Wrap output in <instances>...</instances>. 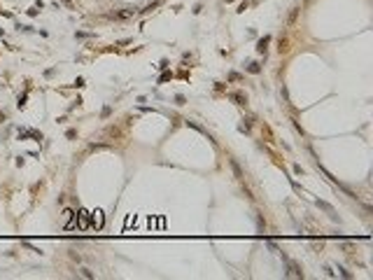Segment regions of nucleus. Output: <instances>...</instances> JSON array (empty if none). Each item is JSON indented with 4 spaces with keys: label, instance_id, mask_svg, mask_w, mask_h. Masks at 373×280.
Returning a JSON list of instances; mask_svg holds the SVG:
<instances>
[{
    "label": "nucleus",
    "instance_id": "2eb2a0df",
    "mask_svg": "<svg viewBox=\"0 0 373 280\" xmlns=\"http://www.w3.org/2000/svg\"><path fill=\"white\" fill-rule=\"evenodd\" d=\"M3 119H5V114H0V121H3Z\"/></svg>",
    "mask_w": 373,
    "mask_h": 280
},
{
    "label": "nucleus",
    "instance_id": "39448f33",
    "mask_svg": "<svg viewBox=\"0 0 373 280\" xmlns=\"http://www.w3.org/2000/svg\"><path fill=\"white\" fill-rule=\"evenodd\" d=\"M287 266H289V275H296V278H303V271L298 269V264H294V261L287 259Z\"/></svg>",
    "mask_w": 373,
    "mask_h": 280
},
{
    "label": "nucleus",
    "instance_id": "1a4fd4ad",
    "mask_svg": "<svg viewBox=\"0 0 373 280\" xmlns=\"http://www.w3.org/2000/svg\"><path fill=\"white\" fill-rule=\"evenodd\" d=\"M175 100H177V105H184V96H182V94H177Z\"/></svg>",
    "mask_w": 373,
    "mask_h": 280
},
{
    "label": "nucleus",
    "instance_id": "9b49d317",
    "mask_svg": "<svg viewBox=\"0 0 373 280\" xmlns=\"http://www.w3.org/2000/svg\"><path fill=\"white\" fill-rule=\"evenodd\" d=\"M229 79H233V82H238V79H240V75H238V73H229Z\"/></svg>",
    "mask_w": 373,
    "mask_h": 280
},
{
    "label": "nucleus",
    "instance_id": "7ed1b4c3",
    "mask_svg": "<svg viewBox=\"0 0 373 280\" xmlns=\"http://www.w3.org/2000/svg\"><path fill=\"white\" fill-rule=\"evenodd\" d=\"M77 219H79V226L82 229H89V210H79V215H77Z\"/></svg>",
    "mask_w": 373,
    "mask_h": 280
},
{
    "label": "nucleus",
    "instance_id": "f03ea898",
    "mask_svg": "<svg viewBox=\"0 0 373 280\" xmlns=\"http://www.w3.org/2000/svg\"><path fill=\"white\" fill-rule=\"evenodd\" d=\"M89 215H91V226L100 229V226H103V213H100V210H96V213H89Z\"/></svg>",
    "mask_w": 373,
    "mask_h": 280
},
{
    "label": "nucleus",
    "instance_id": "0eeeda50",
    "mask_svg": "<svg viewBox=\"0 0 373 280\" xmlns=\"http://www.w3.org/2000/svg\"><path fill=\"white\" fill-rule=\"evenodd\" d=\"M247 73L259 75V73H261V65H259V63H250V65H247Z\"/></svg>",
    "mask_w": 373,
    "mask_h": 280
},
{
    "label": "nucleus",
    "instance_id": "f257e3e1",
    "mask_svg": "<svg viewBox=\"0 0 373 280\" xmlns=\"http://www.w3.org/2000/svg\"><path fill=\"white\" fill-rule=\"evenodd\" d=\"M315 203H317L319 208H322V210H327V213H329V217H331V219H338V215H336V210H333V208H331V205H329L327 201H319V199H317Z\"/></svg>",
    "mask_w": 373,
    "mask_h": 280
},
{
    "label": "nucleus",
    "instance_id": "423d86ee",
    "mask_svg": "<svg viewBox=\"0 0 373 280\" xmlns=\"http://www.w3.org/2000/svg\"><path fill=\"white\" fill-rule=\"evenodd\" d=\"M268 42H271V35H263V38L257 42V51H259V54H263V51H266V47H268Z\"/></svg>",
    "mask_w": 373,
    "mask_h": 280
},
{
    "label": "nucleus",
    "instance_id": "dca6fc26",
    "mask_svg": "<svg viewBox=\"0 0 373 280\" xmlns=\"http://www.w3.org/2000/svg\"><path fill=\"white\" fill-rule=\"evenodd\" d=\"M226 3H231V0H226Z\"/></svg>",
    "mask_w": 373,
    "mask_h": 280
},
{
    "label": "nucleus",
    "instance_id": "9d476101",
    "mask_svg": "<svg viewBox=\"0 0 373 280\" xmlns=\"http://www.w3.org/2000/svg\"><path fill=\"white\" fill-rule=\"evenodd\" d=\"M65 135H68V138H70V140H73V138H75V135H77V131H75V129H68V133H65Z\"/></svg>",
    "mask_w": 373,
    "mask_h": 280
},
{
    "label": "nucleus",
    "instance_id": "ddd939ff",
    "mask_svg": "<svg viewBox=\"0 0 373 280\" xmlns=\"http://www.w3.org/2000/svg\"><path fill=\"white\" fill-rule=\"evenodd\" d=\"M16 105H19V108H24V105H26V96H19V103H16Z\"/></svg>",
    "mask_w": 373,
    "mask_h": 280
},
{
    "label": "nucleus",
    "instance_id": "f8f14e48",
    "mask_svg": "<svg viewBox=\"0 0 373 280\" xmlns=\"http://www.w3.org/2000/svg\"><path fill=\"white\" fill-rule=\"evenodd\" d=\"M82 275H84V278H93V273L89 271V269H82Z\"/></svg>",
    "mask_w": 373,
    "mask_h": 280
},
{
    "label": "nucleus",
    "instance_id": "20e7f679",
    "mask_svg": "<svg viewBox=\"0 0 373 280\" xmlns=\"http://www.w3.org/2000/svg\"><path fill=\"white\" fill-rule=\"evenodd\" d=\"M231 100H236V105H247V96L243 91H233L231 94Z\"/></svg>",
    "mask_w": 373,
    "mask_h": 280
},
{
    "label": "nucleus",
    "instance_id": "4468645a",
    "mask_svg": "<svg viewBox=\"0 0 373 280\" xmlns=\"http://www.w3.org/2000/svg\"><path fill=\"white\" fill-rule=\"evenodd\" d=\"M75 86H84V77H77L75 79Z\"/></svg>",
    "mask_w": 373,
    "mask_h": 280
},
{
    "label": "nucleus",
    "instance_id": "6e6552de",
    "mask_svg": "<svg viewBox=\"0 0 373 280\" xmlns=\"http://www.w3.org/2000/svg\"><path fill=\"white\" fill-rule=\"evenodd\" d=\"M61 3L68 7V9H75V5H73V0H61Z\"/></svg>",
    "mask_w": 373,
    "mask_h": 280
}]
</instances>
